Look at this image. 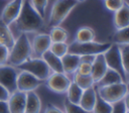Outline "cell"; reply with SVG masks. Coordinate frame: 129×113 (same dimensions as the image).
<instances>
[{
	"instance_id": "obj_1",
	"label": "cell",
	"mask_w": 129,
	"mask_h": 113,
	"mask_svg": "<svg viewBox=\"0 0 129 113\" xmlns=\"http://www.w3.org/2000/svg\"><path fill=\"white\" fill-rule=\"evenodd\" d=\"M14 23L20 33L36 32L43 27L44 18L32 7L29 0H23L20 13Z\"/></svg>"
},
{
	"instance_id": "obj_2",
	"label": "cell",
	"mask_w": 129,
	"mask_h": 113,
	"mask_svg": "<svg viewBox=\"0 0 129 113\" xmlns=\"http://www.w3.org/2000/svg\"><path fill=\"white\" fill-rule=\"evenodd\" d=\"M31 42L28 38V35L27 33H20L9 49L8 64L13 67H18L26 60L31 58Z\"/></svg>"
},
{
	"instance_id": "obj_3",
	"label": "cell",
	"mask_w": 129,
	"mask_h": 113,
	"mask_svg": "<svg viewBox=\"0 0 129 113\" xmlns=\"http://www.w3.org/2000/svg\"><path fill=\"white\" fill-rule=\"evenodd\" d=\"M78 4L77 0H55L50 10L47 26L50 28L59 26Z\"/></svg>"
},
{
	"instance_id": "obj_4",
	"label": "cell",
	"mask_w": 129,
	"mask_h": 113,
	"mask_svg": "<svg viewBox=\"0 0 129 113\" xmlns=\"http://www.w3.org/2000/svg\"><path fill=\"white\" fill-rule=\"evenodd\" d=\"M112 42H100V41H89V42H78L74 40L69 44L68 52L78 54V55H96L99 53H104L110 46Z\"/></svg>"
},
{
	"instance_id": "obj_5",
	"label": "cell",
	"mask_w": 129,
	"mask_h": 113,
	"mask_svg": "<svg viewBox=\"0 0 129 113\" xmlns=\"http://www.w3.org/2000/svg\"><path fill=\"white\" fill-rule=\"evenodd\" d=\"M16 68L20 71H26L32 74L33 76H35L37 79L41 80L42 82H44L49 77V75L52 73L51 70L46 65V63L41 58L31 56Z\"/></svg>"
},
{
	"instance_id": "obj_6",
	"label": "cell",
	"mask_w": 129,
	"mask_h": 113,
	"mask_svg": "<svg viewBox=\"0 0 129 113\" xmlns=\"http://www.w3.org/2000/svg\"><path fill=\"white\" fill-rule=\"evenodd\" d=\"M96 91H97V94L104 101L110 104H114L124 99V97L127 94V87H126V83L122 82V83L112 84L108 86L97 87Z\"/></svg>"
},
{
	"instance_id": "obj_7",
	"label": "cell",
	"mask_w": 129,
	"mask_h": 113,
	"mask_svg": "<svg viewBox=\"0 0 129 113\" xmlns=\"http://www.w3.org/2000/svg\"><path fill=\"white\" fill-rule=\"evenodd\" d=\"M103 54H104L107 67L118 72L121 75L123 81L126 82V76H125L123 66H122V60H121V53H120L119 45L116 43H112V45Z\"/></svg>"
},
{
	"instance_id": "obj_8",
	"label": "cell",
	"mask_w": 129,
	"mask_h": 113,
	"mask_svg": "<svg viewBox=\"0 0 129 113\" xmlns=\"http://www.w3.org/2000/svg\"><path fill=\"white\" fill-rule=\"evenodd\" d=\"M45 86L50 91L57 94H64L71 84V79L64 73H51L44 81Z\"/></svg>"
},
{
	"instance_id": "obj_9",
	"label": "cell",
	"mask_w": 129,
	"mask_h": 113,
	"mask_svg": "<svg viewBox=\"0 0 129 113\" xmlns=\"http://www.w3.org/2000/svg\"><path fill=\"white\" fill-rule=\"evenodd\" d=\"M17 76L18 71L16 67H13L9 64L0 66V84L5 87L10 92V94L17 91Z\"/></svg>"
},
{
	"instance_id": "obj_10",
	"label": "cell",
	"mask_w": 129,
	"mask_h": 113,
	"mask_svg": "<svg viewBox=\"0 0 129 113\" xmlns=\"http://www.w3.org/2000/svg\"><path fill=\"white\" fill-rule=\"evenodd\" d=\"M41 84H42V81L37 79L32 74L26 71L19 70L18 76H17V82H16L17 91H21L25 93L30 91H35Z\"/></svg>"
},
{
	"instance_id": "obj_11",
	"label": "cell",
	"mask_w": 129,
	"mask_h": 113,
	"mask_svg": "<svg viewBox=\"0 0 129 113\" xmlns=\"http://www.w3.org/2000/svg\"><path fill=\"white\" fill-rule=\"evenodd\" d=\"M22 4L23 0H10L1 12L0 18L2 19V21H4L7 25L14 23L20 13Z\"/></svg>"
},
{
	"instance_id": "obj_12",
	"label": "cell",
	"mask_w": 129,
	"mask_h": 113,
	"mask_svg": "<svg viewBox=\"0 0 129 113\" xmlns=\"http://www.w3.org/2000/svg\"><path fill=\"white\" fill-rule=\"evenodd\" d=\"M51 44V40L49 34L47 33H37L33 36L31 41V49H32V58H41L43 52L49 49Z\"/></svg>"
},
{
	"instance_id": "obj_13",
	"label": "cell",
	"mask_w": 129,
	"mask_h": 113,
	"mask_svg": "<svg viewBox=\"0 0 129 113\" xmlns=\"http://www.w3.org/2000/svg\"><path fill=\"white\" fill-rule=\"evenodd\" d=\"M26 102V93L15 91L10 94L7 100V107L9 113H24Z\"/></svg>"
},
{
	"instance_id": "obj_14",
	"label": "cell",
	"mask_w": 129,
	"mask_h": 113,
	"mask_svg": "<svg viewBox=\"0 0 129 113\" xmlns=\"http://www.w3.org/2000/svg\"><path fill=\"white\" fill-rule=\"evenodd\" d=\"M107 69H108V67L106 65L104 54L103 53L96 54L94 58V61L92 63V71H91V76H92L95 84L101 80V78L105 75Z\"/></svg>"
},
{
	"instance_id": "obj_15",
	"label": "cell",
	"mask_w": 129,
	"mask_h": 113,
	"mask_svg": "<svg viewBox=\"0 0 129 113\" xmlns=\"http://www.w3.org/2000/svg\"><path fill=\"white\" fill-rule=\"evenodd\" d=\"M96 99H97V91H96L95 86H93L83 91L79 105L87 112L92 113L95 103H96Z\"/></svg>"
},
{
	"instance_id": "obj_16",
	"label": "cell",
	"mask_w": 129,
	"mask_h": 113,
	"mask_svg": "<svg viewBox=\"0 0 129 113\" xmlns=\"http://www.w3.org/2000/svg\"><path fill=\"white\" fill-rule=\"evenodd\" d=\"M61 59V64H62V69L64 74H75L78 70V67L81 63V55L74 54V53H66Z\"/></svg>"
},
{
	"instance_id": "obj_17",
	"label": "cell",
	"mask_w": 129,
	"mask_h": 113,
	"mask_svg": "<svg viewBox=\"0 0 129 113\" xmlns=\"http://www.w3.org/2000/svg\"><path fill=\"white\" fill-rule=\"evenodd\" d=\"M113 22L116 29H120L129 25V4L127 2H124L123 6L114 12Z\"/></svg>"
},
{
	"instance_id": "obj_18",
	"label": "cell",
	"mask_w": 129,
	"mask_h": 113,
	"mask_svg": "<svg viewBox=\"0 0 129 113\" xmlns=\"http://www.w3.org/2000/svg\"><path fill=\"white\" fill-rule=\"evenodd\" d=\"M40 111H41V100L37 95V93L34 91L27 92L24 113H40Z\"/></svg>"
},
{
	"instance_id": "obj_19",
	"label": "cell",
	"mask_w": 129,
	"mask_h": 113,
	"mask_svg": "<svg viewBox=\"0 0 129 113\" xmlns=\"http://www.w3.org/2000/svg\"><path fill=\"white\" fill-rule=\"evenodd\" d=\"M41 59H43V61L46 63L48 68L51 70V72H53V73H63L61 59L56 56L49 49H47L45 52H43V54L41 55Z\"/></svg>"
},
{
	"instance_id": "obj_20",
	"label": "cell",
	"mask_w": 129,
	"mask_h": 113,
	"mask_svg": "<svg viewBox=\"0 0 129 113\" xmlns=\"http://www.w3.org/2000/svg\"><path fill=\"white\" fill-rule=\"evenodd\" d=\"M122 82H124V81H123L121 75L118 72H116V71L108 68L107 71H106V73H105V75L101 78V80L95 84V87L96 88L97 87H103V86H108V85L122 83Z\"/></svg>"
},
{
	"instance_id": "obj_21",
	"label": "cell",
	"mask_w": 129,
	"mask_h": 113,
	"mask_svg": "<svg viewBox=\"0 0 129 113\" xmlns=\"http://www.w3.org/2000/svg\"><path fill=\"white\" fill-rule=\"evenodd\" d=\"M14 41H15V38L12 31L9 28V25H7L0 18V44H3L10 49Z\"/></svg>"
},
{
	"instance_id": "obj_22",
	"label": "cell",
	"mask_w": 129,
	"mask_h": 113,
	"mask_svg": "<svg viewBox=\"0 0 129 113\" xmlns=\"http://www.w3.org/2000/svg\"><path fill=\"white\" fill-rule=\"evenodd\" d=\"M96 33L95 30L89 26H83L78 29L76 32V38L75 40L78 42H89L95 40Z\"/></svg>"
},
{
	"instance_id": "obj_23",
	"label": "cell",
	"mask_w": 129,
	"mask_h": 113,
	"mask_svg": "<svg viewBox=\"0 0 129 113\" xmlns=\"http://www.w3.org/2000/svg\"><path fill=\"white\" fill-rule=\"evenodd\" d=\"M73 82H75L82 90L95 86V82L91 75H80L77 72L73 74Z\"/></svg>"
},
{
	"instance_id": "obj_24",
	"label": "cell",
	"mask_w": 129,
	"mask_h": 113,
	"mask_svg": "<svg viewBox=\"0 0 129 113\" xmlns=\"http://www.w3.org/2000/svg\"><path fill=\"white\" fill-rule=\"evenodd\" d=\"M112 43H116L118 45L129 44V25L120 29H117L112 36Z\"/></svg>"
},
{
	"instance_id": "obj_25",
	"label": "cell",
	"mask_w": 129,
	"mask_h": 113,
	"mask_svg": "<svg viewBox=\"0 0 129 113\" xmlns=\"http://www.w3.org/2000/svg\"><path fill=\"white\" fill-rule=\"evenodd\" d=\"M83 91L84 90H82L75 82H71V84H70V86L66 92L68 100L74 104H79L81 97H82V94H83Z\"/></svg>"
},
{
	"instance_id": "obj_26",
	"label": "cell",
	"mask_w": 129,
	"mask_h": 113,
	"mask_svg": "<svg viewBox=\"0 0 129 113\" xmlns=\"http://www.w3.org/2000/svg\"><path fill=\"white\" fill-rule=\"evenodd\" d=\"M49 37L51 42H67L69 38V32L60 26H54L50 29Z\"/></svg>"
},
{
	"instance_id": "obj_27",
	"label": "cell",
	"mask_w": 129,
	"mask_h": 113,
	"mask_svg": "<svg viewBox=\"0 0 129 113\" xmlns=\"http://www.w3.org/2000/svg\"><path fill=\"white\" fill-rule=\"evenodd\" d=\"M119 48H120V53H121L122 66H123V70H124V73L126 76V81H127V79L129 77V44L119 45Z\"/></svg>"
},
{
	"instance_id": "obj_28",
	"label": "cell",
	"mask_w": 129,
	"mask_h": 113,
	"mask_svg": "<svg viewBox=\"0 0 129 113\" xmlns=\"http://www.w3.org/2000/svg\"><path fill=\"white\" fill-rule=\"evenodd\" d=\"M111 112H112V104L104 101L97 94L96 103H95V106H94L92 113H111Z\"/></svg>"
},
{
	"instance_id": "obj_29",
	"label": "cell",
	"mask_w": 129,
	"mask_h": 113,
	"mask_svg": "<svg viewBox=\"0 0 129 113\" xmlns=\"http://www.w3.org/2000/svg\"><path fill=\"white\" fill-rule=\"evenodd\" d=\"M49 50L54 53L56 56L61 58L66 53H68L69 50V44L67 42H51Z\"/></svg>"
},
{
	"instance_id": "obj_30",
	"label": "cell",
	"mask_w": 129,
	"mask_h": 113,
	"mask_svg": "<svg viewBox=\"0 0 129 113\" xmlns=\"http://www.w3.org/2000/svg\"><path fill=\"white\" fill-rule=\"evenodd\" d=\"M64 106V113H89L86 110H84L79 104H74L68 100V98L63 101Z\"/></svg>"
},
{
	"instance_id": "obj_31",
	"label": "cell",
	"mask_w": 129,
	"mask_h": 113,
	"mask_svg": "<svg viewBox=\"0 0 129 113\" xmlns=\"http://www.w3.org/2000/svg\"><path fill=\"white\" fill-rule=\"evenodd\" d=\"M32 7L38 12V14L44 18L45 16V10L47 7L48 0H29Z\"/></svg>"
},
{
	"instance_id": "obj_32",
	"label": "cell",
	"mask_w": 129,
	"mask_h": 113,
	"mask_svg": "<svg viewBox=\"0 0 129 113\" xmlns=\"http://www.w3.org/2000/svg\"><path fill=\"white\" fill-rule=\"evenodd\" d=\"M124 2V0H104V5L109 11L116 12L123 6Z\"/></svg>"
},
{
	"instance_id": "obj_33",
	"label": "cell",
	"mask_w": 129,
	"mask_h": 113,
	"mask_svg": "<svg viewBox=\"0 0 129 113\" xmlns=\"http://www.w3.org/2000/svg\"><path fill=\"white\" fill-rule=\"evenodd\" d=\"M9 48L3 44H0V66L8 64Z\"/></svg>"
},
{
	"instance_id": "obj_34",
	"label": "cell",
	"mask_w": 129,
	"mask_h": 113,
	"mask_svg": "<svg viewBox=\"0 0 129 113\" xmlns=\"http://www.w3.org/2000/svg\"><path fill=\"white\" fill-rule=\"evenodd\" d=\"M126 106L123 100L118 101L114 104H112V112L111 113H125L126 112Z\"/></svg>"
},
{
	"instance_id": "obj_35",
	"label": "cell",
	"mask_w": 129,
	"mask_h": 113,
	"mask_svg": "<svg viewBox=\"0 0 129 113\" xmlns=\"http://www.w3.org/2000/svg\"><path fill=\"white\" fill-rule=\"evenodd\" d=\"M9 96H10V92L0 84V101L7 102V100L9 99Z\"/></svg>"
},
{
	"instance_id": "obj_36",
	"label": "cell",
	"mask_w": 129,
	"mask_h": 113,
	"mask_svg": "<svg viewBox=\"0 0 129 113\" xmlns=\"http://www.w3.org/2000/svg\"><path fill=\"white\" fill-rule=\"evenodd\" d=\"M43 113H64V111H62L60 108L56 107L53 104H47Z\"/></svg>"
},
{
	"instance_id": "obj_37",
	"label": "cell",
	"mask_w": 129,
	"mask_h": 113,
	"mask_svg": "<svg viewBox=\"0 0 129 113\" xmlns=\"http://www.w3.org/2000/svg\"><path fill=\"white\" fill-rule=\"evenodd\" d=\"M0 113H9L8 107H7V102H1L0 101Z\"/></svg>"
},
{
	"instance_id": "obj_38",
	"label": "cell",
	"mask_w": 129,
	"mask_h": 113,
	"mask_svg": "<svg viewBox=\"0 0 129 113\" xmlns=\"http://www.w3.org/2000/svg\"><path fill=\"white\" fill-rule=\"evenodd\" d=\"M123 101H124V103H125L126 109H127V110H129V92H127V94H126V96L124 97Z\"/></svg>"
},
{
	"instance_id": "obj_39",
	"label": "cell",
	"mask_w": 129,
	"mask_h": 113,
	"mask_svg": "<svg viewBox=\"0 0 129 113\" xmlns=\"http://www.w3.org/2000/svg\"><path fill=\"white\" fill-rule=\"evenodd\" d=\"M126 87H127V92H129V77H128V79L126 81Z\"/></svg>"
},
{
	"instance_id": "obj_40",
	"label": "cell",
	"mask_w": 129,
	"mask_h": 113,
	"mask_svg": "<svg viewBox=\"0 0 129 113\" xmlns=\"http://www.w3.org/2000/svg\"><path fill=\"white\" fill-rule=\"evenodd\" d=\"M77 1H78V2H79V3H82V2H85V1H86V0H77Z\"/></svg>"
},
{
	"instance_id": "obj_41",
	"label": "cell",
	"mask_w": 129,
	"mask_h": 113,
	"mask_svg": "<svg viewBox=\"0 0 129 113\" xmlns=\"http://www.w3.org/2000/svg\"><path fill=\"white\" fill-rule=\"evenodd\" d=\"M125 113H129V110H126V112Z\"/></svg>"
}]
</instances>
